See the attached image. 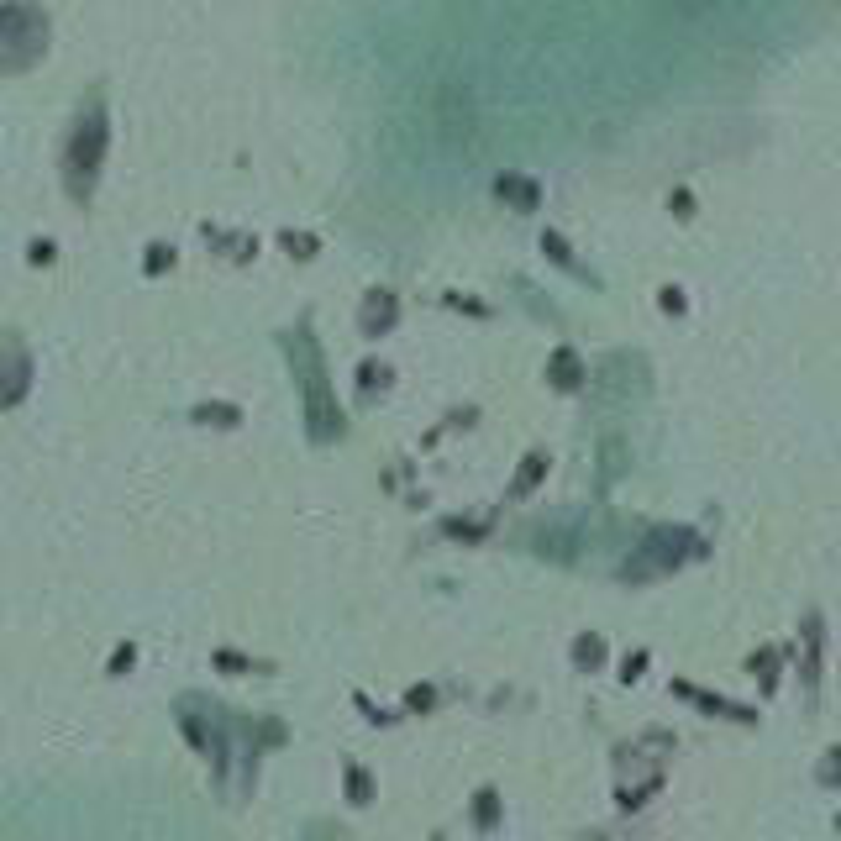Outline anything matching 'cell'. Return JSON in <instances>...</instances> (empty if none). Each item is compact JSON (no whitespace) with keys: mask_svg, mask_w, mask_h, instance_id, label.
<instances>
[{"mask_svg":"<svg viewBox=\"0 0 841 841\" xmlns=\"http://www.w3.org/2000/svg\"><path fill=\"white\" fill-rule=\"evenodd\" d=\"M100 148H106V127H100V116H90L85 127H79V137H74V169L90 174L95 158H100Z\"/></svg>","mask_w":841,"mask_h":841,"instance_id":"6da1fadb","label":"cell"}]
</instances>
